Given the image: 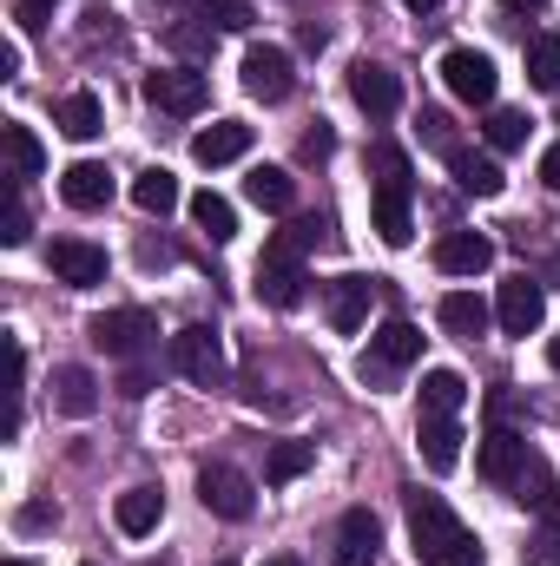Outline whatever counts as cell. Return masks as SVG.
<instances>
[{
  "label": "cell",
  "instance_id": "1",
  "mask_svg": "<svg viewBox=\"0 0 560 566\" xmlns=\"http://www.w3.org/2000/svg\"><path fill=\"white\" fill-rule=\"evenodd\" d=\"M409 541H416L422 566H488L481 541L462 527V514L442 494H422V488H409Z\"/></svg>",
  "mask_w": 560,
  "mask_h": 566
},
{
  "label": "cell",
  "instance_id": "2",
  "mask_svg": "<svg viewBox=\"0 0 560 566\" xmlns=\"http://www.w3.org/2000/svg\"><path fill=\"white\" fill-rule=\"evenodd\" d=\"M409 198H416V171L403 145H376V231L383 244H409Z\"/></svg>",
  "mask_w": 560,
  "mask_h": 566
},
{
  "label": "cell",
  "instance_id": "3",
  "mask_svg": "<svg viewBox=\"0 0 560 566\" xmlns=\"http://www.w3.org/2000/svg\"><path fill=\"white\" fill-rule=\"evenodd\" d=\"M86 336H93V349H106V356H120V363H139L145 349L158 343V323H152V310L126 303V310H100V316L86 323Z\"/></svg>",
  "mask_w": 560,
  "mask_h": 566
},
{
  "label": "cell",
  "instance_id": "4",
  "mask_svg": "<svg viewBox=\"0 0 560 566\" xmlns=\"http://www.w3.org/2000/svg\"><path fill=\"white\" fill-rule=\"evenodd\" d=\"M172 369H178L185 382H198V389H225V376H231L225 343H218L205 323H191V329H178V336H172Z\"/></svg>",
  "mask_w": 560,
  "mask_h": 566
},
{
  "label": "cell",
  "instance_id": "5",
  "mask_svg": "<svg viewBox=\"0 0 560 566\" xmlns=\"http://www.w3.org/2000/svg\"><path fill=\"white\" fill-rule=\"evenodd\" d=\"M198 501H205L218 521H251L258 488H251L245 468H231V461H205V468H198Z\"/></svg>",
  "mask_w": 560,
  "mask_h": 566
},
{
  "label": "cell",
  "instance_id": "6",
  "mask_svg": "<svg viewBox=\"0 0 560 566\" xmlns=\"http://www.w3.org/2000/svg\"><path fill=\"white\" fill-rule=\"evenodd\" d=\"M541 316H548V283H541V277L515 271V277L495 290V323H501L508 336H535V329H541Z\"/></svg>",
  "mask_w": 560,
  "mask_h": 566
},
{
  "label": "cell",
  "instance_id": "7",
  "mask_svg": "<svg viewBox=\"0 0 560 566\" xmlns=\"http://www.w3.org/2000/svg\"><path fill=\"white\" fill-rule=\"evenodd\" d=\"M145 99L158 113H172V119H191V113H205L211 86H205L198 66H165V73H145Z\"/></svg>",
  "mask_w": 560,
  "mask_h": 566
},
{
  "label": "cell",
  "instance_id": "8",
  "mask_svg": "<svg viewBox=\"0 0 560 566\" xmlns=\"http://www.w3.org/2000/svg\"><path fill=\"white\" fill-rule=\"evenodd\" d=\"M442 80H448L455 99H468V106H495V60H488V53H475V46H448V53H442Z\"/></svg>",
  "mask_w": 560,
  "mask_h": 566
},
{
  "label": "cell",
  "instance_id": "9",
  "mask_svg": "<svg viewBox=\"0 0 560 566\" xmlns=\"http://www.w3.org/2000/svg\"><path fill=\"white\" fill-rule=\"evenodd\" d=\"M422 356V329L409 316H390L376 336H370V356H363V376H390V369H409Z\"/></svg>",
  "mask_w": 560,
  "mask_h": 566
},
{
  "label": "cell",
  "instance_id": "10",
  "mask_svg": "<svg viewBox=\"0 0 560 566\" xmlns=\"http://www.w3.org/2000/svg\"><path fill=\"white\" fill-rule=\"evenodd\" d=\"M350 99H356L370 119H396V113H403V80H396L390 66H376V60H356V66H350Z\"/></svg>",
  "mask_w": 560,
  "mask_h": 566
},
{
  "label": "cell",
  "instance_id": "11",
  "mask_svg": "<svg viewBox=\"0 0 560 566\" xmlns=\"http://www.w3.org/2000/svg\"><path fill=\"white\" fill-rule=\"evenodd\" d=\"M290 86H297V66H290L283 46H251V53H245V93H251V99L278 106V99H290Z\"/></svg>",
  "mask_w": 560,
  "mask_h": 566
},
{
  "label": "cell",
  "instance_id": "12",
  "mask_svg": "<svg viewBox=\"0 0 560 566\" xmlns=\"http://www.w3.org/2000/svg\"><path fill=\"white\" fill-rule=\"evenodd\" d=\"M46 264H53V277L73 283V290H93V283H106V251H100V244H86V238H53Z\"/></svg>",
  "mask_w": 560,
  "mask_h": 566
},
{
  "label": "cell",
  "instance_id": "13",
  "mask_svg": "<svg viewBox=\"0 0 560 566\" xmlns=\"http://www.w3.org/2000/svg\"><path fill=\"white\" fill-rule=\"evenodd\" d=\"M376 547H383V521L370 507H350L336 521V554H330V566H376Z\"/></svg>",
  "mask_w": 560,
  "mask_h": 566
},
{
  "label": "cell",
  "instance_id": "14",
  "mask_svg": "<svg viewBox=\"0 0 560 566\" xmlns=\"http://www.w3.org/2000/svg\"><path fill=\"white\" fill-rule=\"evenodd\" d=\"M495 264V244L481 238V231H442L435 238V271H448V277H481Z\"/></svg>",
  "mask_w": 560,
  "mask_h": 566
},
{
  "label": "cell",
  "instance_id": "15",
  "mask_svg": "<svg viewBox=\"0 0 560 566\" xmlns=\"http://www.w3.org/2000/svg\"><path fill=\"white\" fill-rule=\"evenodd\" d=\"M528 461H535L528 434H515V428H488V441H481V474H488L495 488H515Z\"/></svg>",
  "mask_w": 560,
  "mask_h": 566
},
{
  "label": "cell",
  "instance_id": "16",
  "mask_svg": "<svg viewBox=\"0 0 560 566\" xmlns=\"http://www.w3.org/2000/svg\"><path fill=\"white\" fill-rule=\"evenodd\" d=\"M370 296H376V283H370V277H330V283H323L330 329H336V336H356V329H363V316H370Z\"/></svg>",
  "mask_w": 560,
  "mask_h": 566
},
{
  "label": "cell",
  "instance_id": "17",
  "mask_svg": "<svg viewBox=\"0 0 560 566\" xmlns=\"http://www.w3.org/2000/svg\"><path fill=\"white\" fill-rule=\"evenodd\" d=\"M60 198H66L73 211H106V205H113V171H106L100 158H80V165H66Z\"/></svg>",
  "mask_w": 560,
  "mask_h": 566
},
{
  "label": "cell",
  "instance_id": "18",
  "mask_svg": "<svg viewBox=\"0 0 560 566\" xmlns=\"http://www.w3.org/2000/svg\"><path fill=\"white\" fill-rule=\"evenodd\" d=\"M303 264H297V258H278V251H265V258H258V296H265V303H271V310H297V303H303Z\"/></svg>",
  "mask_w": 560,
  "mask_h": 566
},
{
  "label": "cell",
  "instance_id": "19",
  "mask_svg": "<svg viewBox=\"0 0 560 566\" xmlns=\"http://www.w3.org/2000/svg\"><path fill=\"white\" fill-rule=\"evenodd\" d=\"M113 521H120V534H133V541H145L158 521H165V488H152V481H139V488H126L120 501H113Z\"/></svg>",
  "mask_w": 560,
  "mask_h": 566
},
{
  "label": "cell",
  "instance_id": "20",
  "mask_svg": "<svg viewBox=\"0 0 560 566\" xmlns=\"http://www.w3.org/2000/svg\"><path fill=\"white\" fill-rule=\"evenodd\" d=\"M448 171H455V185H462L468 198H501V185H508V178H501V165H495L488 151H468V145H455V151H448Z\"/></svg>",
  "mask_w": 560,
  "mask_h": 566
},
{
  "label": "cell",
  "instance_id": "21",
  "mask_svg": "<svg viewBox=\"0 0 560 566\" xmlns=\"http://www.w3.org/2000/svg\"><path fill=\"white\" fill-rule=\"evenodd\" d=\"M53 409L60 416H93L100 409V376L80 369V363H60L53 369Z\"/></svg>",
  "mask_w": 560,
  "mask_h": 566
},
{
  "label": "cell",
  "instance_id": "22",
  "mask_svg": "<svg viewBox=\"0 0 560 566\" xmlns=\"http://www.w3.org/2000/svg\"><path fill=\"white\" fill-rule=\"evenodd\" d=\"M251 151V126L245 119H218V126H205L198 139H191V158L198 165H231V158H245Z\"/></svg>",
  "mask_w": 560,
  "mask_h": 566
},
{
  "label": "cell",
  "instance_id": "23",
  "mask_svg": "<svg viewBox=\"0 0 560 566\" xmlns=\"http://www.w3.org/2000/svg\"><path fill=\"white\" fill-rule=\"evenodd\" d=\"M416 448H422V461H428L435 474H448V468L462 461V428H455V416H422Z\"/></svg>",
  "mask_w": 560,
  "mask_h": 566
},
{
  "label": "cell",
  "instance_id": "24",
  "mask_svg": "<svg viewBox=\"0 0 560 566\" xmlns=\"http://www.w3.org/2000/svg\"><path fill=\"white\" fill-rule=\"evenodd\" d=\"M53 119H60V133H66V139H80V145L106 133V106H100V93H86V86H80V93H66Z\"/></svg>",
  "mask_w": 560,
  "mask_h": 566
},
{
  "label": "cell",
  "instance_id": "25",
  "mask_svg": "<svg viewBox=\"0 0 560 566\" xmlns=\"http://www.w3.org/2000/svg\"><path fill=\"white\" fill-rule=\"evenodd\" d=\"M488 316H495V310H488L475 290H448V296H442V329L462 336V343H475V336L488 329Z\"/></svg>",
  "mask_w": 560,
  "mask_h": 566
},
{
  "label": "cell",
  "instance_id": "26",
  "mask_svg": "<svg viewBox=\"0 0 560 566\" xmlns=\"http://www.w3.org/2000/svg\"><path fill=\"white\" fill-rule=\"evenodd\" d=\"M245 191H251L258 211H290V205H297V178H290L283 165H258V171L245 178Z\"/></svg>",
  "mask_w": 560,
  "mask_h": 566
},
{
  "label": "cell",
  "instance_id": "27",
  "mask_svg": "<svg viewBox=\"0 0 560 566\" xmlns=\"http://www.w3.org/2000/svg\"><path fill=\"white\" fill-rule=\"evenodd\" d=\"M191 224H198L211 244L238 238V211H231V198H218V191H198V198H191Z\"/></svg>",
  "mask_w": 560,
  "mask_h": 566
},
{
  "label": "cell",
  "instance_id": "28",
  "mask_svg": "<svg viewBox=\"0 0 560 566\" xmlns=\"http://www.w3.org/2000/svg\"><path fill=\"white\" fill-rule=\"evenodd\" d=\"M462 402H468V382L455 369H428L422 376V416H455Z\"/></svg>",
  "mask_w": 560,
  "mask_h": 566
},
{
  "label": "cell",
  "instance_id": "29",
  "mask_svg": "<svg viewBox=\"0 0 560 566\" xmlns=\"http://www.w3.org/2000/svg\"><path fill=\"white\" fill-rule=\"evenodd\" d=\"M133 205H139V211H152V218H165V211L178 205V178H172L165 165L139 171V178H133Z\"/></svg>",
  "mask_w": 560,
  "mask_h": 566
},
{
  "label": "cell",
  "instance_id": "30",
  "mask_svg": "<svg viewBox=\"0 0 560 566\" xmlns=\"http://www.w3.org/2000/svg\"><path fill=\"white\" fill-rule=\"evenodd\" d=\"M528 80L541 93H560V33H535L528 40Z\"/></svg>",
  "mask_w": 560,
  "mask_h": 566
},
{
  "label": "cell",
  "instance_id": "31",
  "mask_svg": "<svg viewBox=\"0 0 560 566\" xmlns=\"http://www.w3.org/2000/svg\"><path fill=\"white\" fill-rule=\"evenodd\" d=\"M7 165H13V185L20 178H40V165H46V151H40V139H33V126H7Z\"/></svg>",
  "mask_w": 560,
  "mask_h": 566
},
{
  "label": "cell",
  "instance_id": "32",
  "mask_svg": "<svg viewBox=\"0 0 560 566\" xmlns=\"http://www.w3.org/2000/svg\"><path fill=\"white\" fill-rule=\"evenodd\" d=\"M310 461H317V448H310V441H278V448H271V461H265V481L283 488V481H297Z\"/></svg>",
  "mask_w": 560,
  "mask_h": 566
},
{
  "label": "cell",
  "instance_id": "33",
  "mask_svg": "<svg viewBox=\"0 0 560 566\" xmlns=\"http://www.w3.org/2000/svg\"><path fill=\"white\" fill-rule=\"evenodd\" d=\"M100 46H120V13L113 7H86L80 13V53H100Z\"/></svg>",
  "mask_w": 560,
  "mask_h": 566
},
{
  "label": "cell",
  "instance_id": "34",
  "mask_svg": "<svg viewBox=\"0 0 560 566\" xmlns=\"http://www.w3.org/2000/svg\"><path fill=\"white\" fill-rule=\"evenodd\" d=\"M165 40H172V46H178L185 60H205V53L218 46V27H211V20L198 13V20H178V27H165Z\"/></svg>",
  "mask_w": 560,
  "mask_h": 566
},
{
  "label": "cell",
  "instance_id": "35",
  "mask_svg": "<svg viewBox=\"0 0 560 566\" xmlns=\"http://www.w3.org/2000/svg\"><path fill=\"white\" fill-rule=\"evenodd\" d=\"M488 145H495V151H521V145H528V113L495 106V113H488Z\"/></svg>",
  "mask_w": 560,
  "mask_h": 566
},
{
  "label": "cell",
  "instance_id": "36",
  "mask_svg": "<svg viewBox=\"0 0 560 566\" xmlns=\"http://www.w3.org/2000/svg\"><path fill=\"white\" fill-rule=\"evenodd\" d=\"M205 20H211L218 33H245V27L258 20V7H251V0H205Z\"/></svg>",
  "mask_w": 560,
  "mask_h": 566
},
{
  "label": "cell",
  "instance_id": "37",
  "mask_svg": "<svg viewBox=\"0 0 560 566\" xmlns=\"http://www.w3.org/2000/svg\"><path fill=\"white\" fill-rule=\"evenodd\" d=\"M33 238V218H27V198H20V185H13V205H7V231H0V244L13 251V244H27Z\"/></svg>",
  "mask_w": 560,
  "mask_h": 566
},
{
  "label": "cell",
  "instance_id": "38",
  "mask_svg": "<svg viewBox=\"0 0 560 566\" xmlns=\"http://www.w3.org/2000/svg\"><path fill=\"white\" fill-rule=\"evenodd\" d=\"M521 560L528 566H560V527H541V534L521 547Z\"/></svg>",
  "mask_w": 560,
  "mask_h": 566
},
{
  "label": "cell",
  "instance_id": "39",
  "mask_svg": "<svg viewBox=\"0 0 560 566\" xmlns=\"http://www.w3.org/2000/svg\"><path fill=\"white\" fill-rule=\"evenodd\" d=\"M422 139L448 158V151H455V126H448V113H435V106H428V113H422Z\"/></svg>",
  "mask_w": 560,
  "mask_h": 566
},
{
  "label": "cell",
  "instance_id": "40",
  "mask_svg": "<svg viewBox=\"0 0 560 566\" xmlns=\"http://www.w3.org/2000/svg\"><path fill=\"white\" fill-rule=\"evenodd\" d=\"M53 7H60V0H13V20H20L27 33H40V27L53 20Z\"/></svg>",
  "mask_w": 560,
  "mask_h": 566
},
{
  "label": "cell",
  "instance_id": "41",
  "mask_svg": "<svg viewBox=\"0 0 560 566\" xmlns=\"http://www.w3.org/2000/svg\"><path fill=\"white\" fill-rule=\"evenodd\" d=\"M145 7H152L165 27H178V20H198V13H205V0H145Z\"/></svg>",
  "mask_w": 560,
  "mask_h": 566
},
{
  "label": "cell",
  "instance_id": "42",
  "mask_svg": "<svg viewBox=\"0 0 560 566\" xmlns=\"http://www.w3.org/2000/svg\"><path fill=\"white\" fill-rule=\"evenodd\" d=\"M53 521H60V507H46V501L20 507V534H40V527H53Z\"/></svg>",
  "mask_w": 560,
  "mask_h": 566
},
{
  "label": "cell",
  "instance_id": "43",
  "mask_svg": "<svg viewBox=\"0 0 560 566\" xmlns=\"http://www.w3.org/2000/svg\"><path fill=\"white\" fill-rule=\"evenodd\" d=\"M330 126H317V133H303V158H330Z\"/></svg>",
  "mask_w": 560,
  "mask_h": 566
},
{
  "label": "cell",
  "instance_id": "44",
  "mask_svg": "<svg viewBox=\"0 0 560 566\" xmlns=\"http://www.w3.org/2000/svg\"><path fill=\"white\" fill-rule=\"evenodd\" d=\"M120 389H126V396H145V389H152V363H133V369H126V382H120Z\"/></svg>",
  "mask_w": 560,
  "mask_h": 566
},
{
  "label": "cell",
  "instance_id": "45",
  "mask_svg": "<svg viewBox=\"0 0 560 566\" xmlns=\"http://www.w3.org/2000/svg\"><path fill=\"white\" fill-rule=\"evenodd\" d=\"M0 80H20V46H13V40L0 46Z\"/></svg>",
  "mask_w": 560,
  "mask_h": 566
},
{
  "label": "cell",
  "instance_id": "46",
  "mask_svg": "<svg viewBox=\"0 0 560 566\" xmlns=\"http://www.w3.org/2000/svg\"><path fill=\"white\" fill-rule=\"evenodd\" d=\"M541 185H554L560 191V145H548V158H541Z\"/></svg>",
  "mask_w": 560,
  "mask_h": 566
},
{
  "label": "cell",
  "instance_id": "47",
  "mask_svg": "<svg viewBox=\"0 0 560 566\" xmlns=\"http://www.w3.org/2000/svg\"><path fill=\"white\" fill-rule=\"evenodd\" d=\"M501 7H508V13H541L548 0H501Z\"/></svg>",
  "mask_w": 560,
  "mask_h": 566
},
{
  "label": "cell",
  "instance_id": "48",
  "mask_svg": "<svg viewBox=\"0 0 560 566\" xmlns=\"http://www.w3.org/2000/svg\"><path fill=\"white\" fill-rule=\"evenodd\" d=\"M403 7H409V13H422V20H428V13H435L442 0H403Z\"/></svg>",
  "mask_w": 560,
  "mask_h": 566
},
{
  "label": "cell",
  "instance_id": "49",
  "mask_svg": "<svg viewBox=\"0 0 560 566\" xmlns=\"http://www.w3.org/2000/svg\"><path fill=\"white\" fill-rule=\"evenodd\" d=\"M548 363H554V376H560V336H554V343H548Z\"/></svg>",
  "mask_w": 560,
  "mask_h": 566
},
{
  "label": "cell",
  "instance_id": "50",
  "mask_svg": "<svg viewBox=\"0 0 560 566\" xmlns=\"http://www.w3.org/2000/svg\"><path fill=\"white\" fill-rule=\"evenodd\" d=\"M271 566H303V560H297V554H278V560H271Z\"/></svg>",
  "mask_w": 560,
  "mask_h": 566
},
{
  "label": "cell",
  "instance_id": "51",
  "mask_svg": "<svg viewBox=\"0 0 560 566\" xmlns=\"http://www.w3.org/2000/svg\"><path fill=\"white\" fill-rule=\"evenodd\" d=\"M548 507H560V488H554V501H548Z\"/></svg>",
  "mask_w": 560,
  "mask_h": 566
},
{
  "label": "cell",
  "instance_id": "52",
  "mask_svg": "<svg viewBox=\"0 0 560 566\" xmlns=\"http://www.w3.org/2000/svg\"><path fill=\"white\" fill-rule=\"evenodd\" d=\"M7 566H33V560H7Z\"/></svg>",
  "mask_w": 560,
  "mask_h": 566
},
{
  "label": "cell",
  "instance_id": "53",
  "mask_svg": "<svg viewBox=\"0 0 560 566\" xmlns=\"http://www.w3.org/2000/svg\"><path fill=\"white\" fill-rule=\"evenodd\" d=\"M158 566H165V560H158Z\"/></svg>",
  "mask_w": 560,
  "mask_h": 566
},
{
  "label": "cell",
  "instance_id": "54",
  "mask_svg": "<svg viewBox=\"0 0 560 566\" xmlns=\"http://www.w3.org/2000/svg\"><path fill=\"white\" fill-rule=\"evenodd\" d=\"M225 566H231V560H225Z\"/></svg>",
  "mask_w": 560,
  "mask_h": 566
}]
</instances>
